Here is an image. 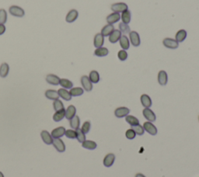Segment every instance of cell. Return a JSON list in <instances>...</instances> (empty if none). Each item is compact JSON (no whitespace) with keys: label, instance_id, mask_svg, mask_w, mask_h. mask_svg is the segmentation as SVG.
Here are the masks:
<instances>
[{"label":"cell","instance_id":"7c38bea8","mask_svg":"<svg viewBox=\"0 0 199 177\" xmlns=\"http://www.w3.org/2000/svg\"><path fill=\"white\" fill-rule=\"evenodd\" d=\"M78 16H79V13L76 10H72L67 13L66 17H65V20L67 23H73L77 19Z\"/></svg>","mask_w":199,"mask_h":177},{"label":"cell","instance_id":"3957f363","mask_svg":"<svg viewBox=\"0 0 199 177\" xmlns=\"http://www.w3.org/2000/svg\"><path fill=\"white\" fill-rule=\"evenodd\" d=\"M10 13L13 16H16V17H19L21 18L23 16H24L25 12L21 7H19L17 6H12L11 7H10Z\"/></svg>","mask_w":199,"mask_h":177},{"label":"cell","instance_id":"9a60e30c","mask_svg":"<svg viewBox=\"0 0 199 177\" xmlns=\"http://www.w3.org/2000/svg\"><path fill=\"white\" fill-rule=\"evenodd\" d=\"M41 138H42L43 142L46 144V145H52L53 143L54 138H52V134L49 133L47 130H42L41 133Z\"/></svg>","mask_w":199,"mask_h":177},{"label":"cell","instance_id":"c3c4849f","mask_svg":"<svg viewBox=\"0 0 199 177\" xmlns=\"http://www.w3.org/2000/svg\"><path fill=\"white\" fill-rule=\"evenodd\" d=\"M198 121H199V116H198Z\"/></svg>","mask_w":199,"mask_h":177},{"label":"cell","instance_id":"d4e9b609","mask_svg":"<svg viewBox=\"0 0 199 177\" xmlns=\"http://www.w3.org/2000/svg\"><path fill=\"white\" fill-rule=\"evenodd\" d=\"M121 19H122V23H125V24H128L131 22V13L130 10H127L125 11L122 12V16H121Z\"/></svg>","mask_w":199,"mask_h":177},{"label":"cell","instance_id":"f6af8a7d","mask_svg":"<svg viewBox=\"0 0 199 177\" xmlns=\"http://www.w3.org/2000/svg\"><path fill=\"white\" fill-rule=\"evenodd\" d=\"M6 31V27L4 24H0V35H2V34L5 33Z\"/></svg>","mask_w":199,"mask_h":177},{"label":"cell","instance_id":"f1b7e54d","mask_svg":"<svg viewBox=\"0 0 199 177\" xmlns=\"http://www.w3.org/2000/svg\"><path fill=\"white\" fill-rule=\"evenodd\" d=\"M45 97L48 99L52 100H58L59 98V95H58V91L54 90V89H48L45 92Z\"/></svg>","mask_w":199,"mask_h":177},{"label":"cell","instance_id":"4dcf8cb0","mask_svg":"<svg viewBox=\"0 0 199 177\" xmlns=\"http://www.w3.org/2000/svg\"><path fill=\"white\" fill-rule=\"evenodd\" d=\"M89 79L92 83H98L99 81H100V74H99L98 72L96 71V70H93V71H91L90 72H89Z\"/></svg>","mask_w":199,"mask_h":177},{"label":"cell","instance_id":"6da1fadb","mask_svg":"<svg viewBox=\"0 0 199 177\" xmlns=\"http://www.w3.org/2000/svg\"><path fill=\"white\" fill-rule=\"evenodd\" d=\"M129 41L134 47H139L141 43V39L139 33L136 31H131L129 33Z\"/></svg>","mask_w":199,"mask_h":177},{"label":"cell","instance_id":"ab89813d","mask_svg":"<svg viewBox=\"0 0 199 177\" xmlns=\"http://www.w3.org/2000/svg\"><path fill=\"white\" fill-rule=\"evenodd\" d=\"M7 13L4 9L0 10V24H4L6 23Z\"/></svg>","mask_w":199,"mask_h":177},{"label":"cell","instance_id":"bcb514c9","mask_svg":"<svg viewBox=\"0 0 199 177\" xmlns=\"http://www.w3.org/2000/svg\"><path fill=\"white\" fill-rule=\"evenodd\" d=\"M135 177H146V175H143V173H137L135 175Z\"/></svg>","mask_w":199,"mask_h":177},{"label":"cell","instance_id":"52a82bcc","mask_svg":"<svg viewBox=\"0 0 199 177\" xmlns=\"http://www.w3.org/2000/svg\"><path fill=\"white\" fill-rule=\"evenodd\" d=\"M143 128L151 135H155L157 134V132H158L156 127L152 122H149V121H146V122L144 123Z\"/></svg>","mask_w":199,"mask_h":177},{"label":"cell","instance_id":"f35d334b","mask_svg":"<svg viewBox=\"0 0 199 177\" xmlns=\"http://www.w3.org/2000/svg\"><path fill=\"white\" fill-rule=\"evenodd\" d=\"M53 107L54 109H55V111H58V110H61L62 109H65L64 108V105L62 103V102L60 100H54L53 102Z\"/></svg>","mask_w":199,"mask_h":177},{"label":"cell","instance_id":"d590c367","mask_svg":"<svg viewBox=\"0 0 199 177\" xmlns=\"http://www.w3.org/2000/svg\"><path fill=\"white\" fill-rule=\"evenodd\" d=\"M76 139L78 140V142L80 143H83L84 141H86V134H84L83 131L81 130L80 128H78L76 130Z\"/></svg>","mask_w":199,"mask_h":177},{"label":"cell","instance_id":"ffe728a7","mask_svg":"<svg viewBox=\"0 0 199 177\" xmlns=\"http://www.w3.org/2000/svg\"><path fill=\"white\" fill-rule=\"evenodd\" d=\"M58 95H59V97L62 98L63 100H66V101H69V100H72V96L70 94L69 91H68L66 88H61L58 90Z\"/></svg>","mask_w":199,"mask_h":177},{"label":"cell","instance_id":"7a4b0ae2","mask_svg":"<svg viewBox=\"0 0 199 177\" xmlns=\"http://www.w3.org/2000/svg\"><path fill=\"white\" fill-rule=\"evenodd\" d=\"M163 44L164 47L169 49H176L179 47V43L175 39L169 38V37L164 38L163 40Z\"/></svg>","mask_w":199,"mask_h":177},{"label":"cell","instance_id":"2e32d148","mask_svg":"<svg viewBox=\"0 0 199 177\" xmlns=\"http://www.w3.org/2000/svg\"><path fill=\"white\" fill-rule=\"evenodd\" d=\"M115 161V154L113 153H109L104 157V165L105 167H110L113 166L114 163Z\"/></svg>","mask_w":199,"mask_h":177},{"label":"cell","instance_id":"b9f144b4","mask_svg":"<svg viewBox=\"0 0 199 177\" xmlns=\"http://www.w3.org/2000/svg\"><path fill=\"white\" fill-rule=\"evenodd\" d=\"M128 53H127L126 51L125 50H121L118 51V59L120 60V61H124L128 58Z\"/></svg>","mask_w":199,"mask_h":177},{"label":"cell","instance_id":"30bf717a","mask_svg":"<svg viewBox=\"0 0 199 177\" xmlns=\"http://www.w3.org/2000/svg\"><path fill=\"white\" fill-rule=\"evenodd\" d=\"M158 82L160 85H166L168 82V76H167V72L164 70H161L158 73Z\"/></svg>","mask_w":199,"mask_h":177},{"label":"cell","instance_id":"484cf974","mask_svg":"<svg viewBox=\"0 0 199 177\" xmlns=\"http://www.w3.org/2000/svg\"><path fill=\"white\" fill-rule=\"evenodd\" d=\"M65 117V109H62L58 111H55L53 115V120L55 122H59Z\"/></svg>","mask_w":199,"mask_h":177},{"label":"cell","instance_id":"e575fe53","mask_svg":"<svg viewBox=\"0 0 199 177\" xmlns=\"http://www.w3.org/2000/svg\"><path fill=\"white\" fill-rule=\"evenodd\" d=\"M125 121L131 126H134L139 124V119L137 117H135L131 116V115H127L125 117Z\"/></svg>","mask_w":199,"mask_h":177},{"label":"cell","instance_id":"8d00e7d4","mask_svg":"<svg viewBox=\"0 0 199 177\" xmlns=\"http://www.w3.org/2000/svg\"><path fill=\"white\" fill-rule=\"evenodd\" d=\"M131 129L135 132V134L138 135H143L144 134L145 130L143 128V126L140 125V124H136V125L131 126Z\"/></svg>","mask_w":199,"mask_h":177},{"label":"cell","instance_id":"4fadbf2b","mask_svg":"<svg viewBox=\"0 0 199 177\" xmlns=\"http://www.w3.org/2000/svg\"><path fill=\"white\" fill-rule=\"evenodd\" d=\"M104 43V37L101 34H97L94 37L93 39V45L96 48H98V47H103Z\"/></svg>","mask_w":199,"mask_h":177},{"label":"cell","instance_id":"f546056e","mask_svg":"<svg viewBox=\"0 0 199 177\" xmlns=\"http://www.w3.org/2000/svg\"><path fill=\"white\" fill-rule=\"evenodd\" d=\"M82 146H83V148H86V149L94 150L97 148V144L95 142H93V141L86 140L82 143Z\"/></svg>","mask_w":199,"mask_h":177},{"label":"cell","instance_id":"44dd1931","mask_svg":"<svg viewBox=\"0 0 199 177\" xmlns=\"http://www.w3.org/2000/svg\"><path fill=\"white\" fill-rule=\"evenodd\" d=\"M119 43H120V46L122 48V50H128L130 47V41L129 39L128 38L126 35H122L120 40H119Z\"/></svg>","mask_w":199,"mask_h":177},{"label":"cell","instance_id":"7bdbcfd3","mask_svg":"<svg viewBox=\"0 0 199 177\" xmlns=\"http://www.w3.org/2000/svg\"><path fill=\"white\" fill-rule=\"evenodd\" d=\"M90 127H91V124L89 121H86L83 124L81 127V130L84 133V134H87L89 133V130H90Z\"/></svg>","mask_w":199,"mask_h":177},{"label":"cell","instance_id":"d6986e66","mask_svg":"<svg viewBox=\"0 0 199 177\" xmlns=\"http://www.w3.org/2000/svg\"><path fill=\"white\" fill-rule=\"evenodd\" d=\"M60 79H61L58 77V76H55V75L54 74H48L47 76H46V81H47L48 83L53 85H59Z\"/></svg>","mask_w":199,"mask_h":177},{"label":"cell","instance_id":"7dc6e473","mask_svg":"<svg viewBox=\"0 0 199 177\" xmlns=\"http://www.w3.org/2000/svg\"><path fill=\"white\" fill-rule=\"evenodd\" d=\"M0 177H4L3 173H2V172H0Z\"/></svg>","mask_w":199,"mask_h":177},{"label":"cell","instance_id":"8fae6325","mask_svg":"<svg viewBox=\"0 0 199 177\" xmlns=\"http://www.w3.org/2000/svg\"><path fill=\"white\" fill-rule=\"evenodd\" d=\"M65 128L64 127H56L55 129L52 130V136L53 138H60L62 136L65 135Z\"/></svg>","mask_w":199,"mask_h":177},{"label":"cell","instance_id":"ba28073f","mask_svg":"<svg viewBox=\"0 0 199 177\" xmlns=\"http://www.w3.org/2000/svg\"><path fill=\"white\" fill-rule=\"evenodd\" d=\"M143 114L144 117L149 122H154L156 120V116H155V113L152 111L150 108H145L143 111Z\"/></svg>","mask_w":199,"mask_h":177},{"label":"cell","instance_id":"8992f818","mask_svg":"<svg viewBox=\"0 0 199 177\" xmlns=\"http://www.w3.org/2000/svg\"><path fill=\"white\" fill-rule=\"evenodd\" d=\"M81 84L83 85V88L86 92H90L93 89V83L89 80V76H83L81 77Z\"/></svg>","mask_w":199,"mask_h":177},{"label":"cell","instance_id":"e0dca14e","mask_svg":"<svg viewBox=\"0 0 199 177\" xmlns=\"http://www.w3.org/2000/svg\"><path fill=\"white\" fill-rule=\"evenodd\" d=\"M121 37H122V32L119 30H114L109 36V41L111 43H115L119 41Z\"/></svg>","mask_w":199,"mask_h":177},{"label":"cell","instance_id":"cb8c5ba5","mask_svg":"<svg viewBox=\"0 0 199 177\" xmlns=\"http://www.w3.org/2000/svg\"><path fill=\"white\" fill-rule=\"evenodd\" d=\"M187 35H188V34H187V31L185 30H180L176 32V35H175V40L178 43H181L186 39Z\"/></svg>","mask_w":199,"mask_h":177},{"label":"cell","instance_id":"74e56055","mask_svg":"<svg viewBox=\"0 0 199 177\" xmlns=\"http://www.w3.org/2000/svg\"><path fill=\"white\" fill-rule=\"evenodd\" d=\"M118 27H119V31H120L122 33H123V34H129V33L131 32V29H130L128 24H125V23H122H122H119Z\"/></svg>","mask_w":199,"mask_h":177},{"label":"cell","instance_id":"83f0119b","mask_svg":"<svg viewBox=\"0 0 199 177\" xmlns=\"http://www.w3.org/2000/svg\"><path fill=\"white\" fill-rule=\"evenodd\" d=\"M10 71V66L7 63H2L0 65V76L2 78H6L9 74Z\"/></svg>","mask_w":199,"mask_h":177},{"label":"cell","instance_id":"7402d4cb","mask_svg":"<svg viewBox=\"0 0 199 177\" xmlns=\"http://www.w3.org/2000/svg\"><path fill=\"white\" fill-rule=\"evenodd\" d=\"M76 108L73 105H70L65 109V117L67 120H71L73 117L76 116Z\"/></svg>","mask_w":199,"mask_h":177},{"label":"cell","instance_id":"603a6c76","mask_svg":"<svg viewBox=\"0 0 199 177\" xmlns=\"http://www.w3.org/2000/svg\"><path fill=\"white\" fill-rule=\"evenodd\" d=\"M114 30V27L113 24H107L102 28L101 34L104 37H109Z\"/></svg>","mask_w":199,"mask_h":177},{"label":"cell","instance_id":"4316f807","mask_svg":"<svg viewBox=\"0 0 199 177\" xmlns=\"http://www.w3.org/2000/svg\"><path fill=\"white\" fill-rule=\"evenodd\" d=\"M109 54V50L107 47H101L94 51V55L97 57H105Z\"/></svg>","mask_w":199,"mask_h":177},{"label":"cell","instance_id":"ac0fdd59","mask_svg":"<svg viewBox=\"0 0 199 177\" xmlns=\"http://www.w3.org/2000/svg\"><path fill=\"white\" fill-rule=\"evenodd\" d=\"M140 100H141V103L145 108H150L152 104V100H151L150 97L147 94H143L140 97Z\"/></svg>","mask_w":199,"mask_h":177},{"label":"cell","instance_id":"60d3db41","mask_svg":"<svg viewBox=\"0 0 199 177\" xmlns=\"http://www.w3.org/2000/svg\"><path fill=\"white\" fill-rule=\"evenodd\" d=\"M65 135L68 138H70V139L76 138V130H73V129H68V130H65Z\"/></svg>","mask_w":199,"mask_h":177},{"label":"cell","instance_id":"277c9868","mask_svg":"<svg viewBox=\"0 0 199 177\" xmlns=\"http://www.w3.org/2000/svg\"><path fill=\"white\" fill-rule=\"evenodd\" d=\"M110 9H111L112 11L114 13H122V12L125 11V10H128V5L125 2H117V3L112 4L111 6H110Z\"/></svg>","mask_w":199,"mask_h":177},{"label":"cell","instance_id":"ee69618b","mask_svg":"<svg viewBox=\"0 0 199 177\" xmlns=\"http://www.w3.org/2000/svg\"><path fill=\"white\" fill-rule=\"evenodd\" d=\"M135 136H136L135 132L131 128L128 129V130H127L126 132H125V137H126L128 139H129V140H132V139H134L135 138Z\"/></svg>","mask_w":199,"mask_h":177},{"label":"cell","instance_id":"836d02e7","mask_svg":"<svg viewBox=\"0 0 199 177\" xmlns=\"http://www.w3.org/2000/svg\"><path fill=\"white\" fill-rule=\"evenodd\" d=\"M59 85H60L62 88H66V89H70V88H73V82L67 79H61Z\"/></svg>","mask_w":199,"mask_h":177},{"label":"cell","instance_id":"5b68a950","mask_svg":"<svg viewBox=\"0 0 199 177\" xmlns=\"http://www.w3.org/2000/svg\"><path fill=\"white\" fill-rule=\"evenodd\" d=\"M130 109L128 107L125 106H121V107H118L114 110V115L116 117L118 118H122L125 117L127 115L129 114Z\"/></svg>","mask_w":199,"mask_h":177},{"label":"cell","instance_id":"d6a6232c","mask_svg":"<svg viewBox=\"0 0 199 177\" xmlns=\"http://www.w3.org/2000/svg\"><path fill=\"white\" fill-rule=\"evenodd\" d=\"M70 94H71L72 97H79V96H82L84 93V89L81 87H74V88H70L69 91Z\"/></svg>","mask_w":199,"mask_h":177},{"label":"cell","instance_id":"1f68e13d","mask_svg":"<svg viewBox=\"0 0 199 177\" xmlns=\"http://www.w3.org/2000/svg\"><path fill=\"white\" fill-rule=\"evenodd\" d=\"M69 124L70 127L73 129V130H76V129L79 128V125H80V119H79V116L76 115L73 117L71 120H69Z\"/></svg>","mask_w":199,"mask_h":177},{"label":"cell","instance_id":"9c48e42d","mask_svg":"<svg viewBox=\"0 0 199 177\" xmlns=\"http://www.w3.org/2000/svg\"><path fill=\"white\" fill-rule=\"evenodd\" d=\"M52 145L58 152H64L65 151V145L61 138H54Z\"/></svg>","mask_w":199,"mask_h":177},{"label":"cell","instance_id":"5bb4252c","mask_svg":"<svg viewBox=\"0 0 199 177\" xmlns=\"http://www.w3.org/2000/svg\"><path fill=\"white\" fill-rule=\"evenodd\" d=\"M121 19V15L118 13H112L107 16L106 20H107L108 24H114L115 23H118V21Z\"/></svg>","mask_w":199,"mask_h":177}]
</instances>
